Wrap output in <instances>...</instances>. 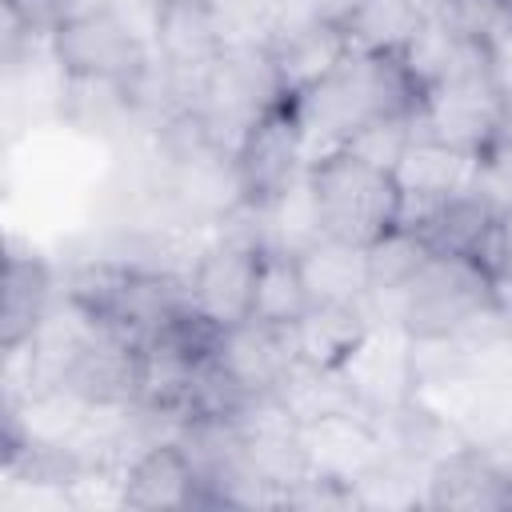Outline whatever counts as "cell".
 <instances>
[{"label":"cell","mask_w":512,"mask_h":512,"mask_svg":"<svg viewBox=\"0 0 512 512\" xmlns=\"http://www.w3.org/2000/svg\"><path fill=\"white\" fill-rule=\"evenodd\" d=\"M416 100H420V88L404 72L400 56L348 52L320 84L292 96L288 112L300 128L308 164H316L320 156L340 152L344 140L368 120L388 112H412Z\"/></svg>","instance_id":"obj_1"},{"label":"cell","mask_w":512,"mask_h":512,"mask_svg":"<svg viewBox=\"0 0 512 512\" xmlns=\"http://www.w3.org/2000/svg\"><path fill=\"white\" fill-rule=\"evenodd\" d=\"M496 304V276L468 256L432 252L404 292L376 308V324H400L412 340H444L464 332Z\"/></svg>","instance_id":"obj_2"},{"label":"cell","mask_w":512,"mask_h":512,"mask_svg":"<svg viewBox=\"0 0 512 512\" xmlns=\"http://www.w3.org/2000/svg\"><path fill=\"white\" fill-rule=\"evenodd\" d=\"M308 176L320 204L324 236L368 248L388 228H396L400 188L392 172L372 168L348 152H328L316 164H308Z\"/></svg>","instance_id":"obj_3"},{"label":"cell","mask_w":512,"mask_h":512,"mask_svg":"<svg viewBox=\"0 0 512 512\" xmlns=\"http://www.w3.org/2000/svg\"><path fill=\"white\" fill-rule=\"evenodd\" d=\"M276 104H284V88L268 48H224L208 68L200 116L216 148L236 156L248 128Z\"/></svg>","instance_id":"obj_4"},{"label":"cell","mask_w":512,"mask_h":512,"mask_svg":"<svg viewBox=\"0 0 512 512\" xmlns=\"http://www.w3.org/2000/svg\"><path fill=\"white\" fill-rule=\"evenodd\" d=\"M500 116L504 96L492 88L488 68H468L420 92L412 108V136L440 140L448 148L476 156L488 140H496Z\"/></svg>","instance_id":"obj_5"},{"label":"cell","mask_w":512,"mask_h":512,"mask_svg":"<svg viewBox=\"0 0 512 512\" xmlns=\"http://www.w3.org/2000/svg\"><path fill=\"white\" fill-rule=\"evenodd\" d=\"M156 196H160V216L164 220L192 224V228H204V232H216L240 204H248L240 164L224 148H204L188 160L160 164Z\"/></svg>","instance_id":"obj_6"},{"label":"cell","mask_w":512,"mask_h":512,"mask_svg":"<svg viewBox=\"0 0 512 512\" xmlns=\"http://www.w3.org/2000/svg\"><path fill=\"white\" fill-rule=\"evenodd\" d=\"M52 56L64 76L132 80L152 60V48L140 44L112 12H92L52 28Z\"/></svg>","instance_id":"obj_7"},{"label":"cell","mask_w":512,"mask_h":512,"mask_svg":"<svg viewBox=\"0 0 512 512\" xmlns=\"http://www.w3.org/2000/svg\"><path fill=\"white\" fill-rule=\"evenodd\" d=\"M256 248L212 236V244L188 268V300L216 328H232L252 316V284H256Z\"/></svg>","instance_id":"obj_8"},{"label":"cell","mask_w":512,"mask_h":512,"mask_svg":"<svg viewBox=\"0 0 512 512\" xmlns=\"http://www.w3.org/2000/svg\"><path fill=\"white\" fill-rule=\"evenodd\" d=\"M296 332L292 324H264V320H240L232 328H220L212 364L248 396L276 392L284 372L296 364Z\"/></svg>","instance_id":"obj_9"},{"label":"cell","mask_w":512,"mask_h":512,"mask_svg":"<svg viewBox=\"0 0 512 512\" xmlns=\"http://www.w3.org/2000/svg\"><path fill=\"white\" fill-rule=\"evenodd\" d=\"M236 164H240V176H244L248 204L276 200L308 168L304 140H300V128H296V120L288 112V100L268 108L248 128V136H244V144L236 152Z\"/></svg>","instance_id":"obj_10"},{"label":"cell","mask_w":512,"mask_h":512,"mask_svg":"<svg viewBox=\"0 0 512 512\" xmlns=\"http://www.w3.org/2000/svg\"><path fill=\"white\" fill-rule=\"evenodd\" d=\"M344 372L352 376V384H356V392H360L368 412L392 408V404H400V400L420 392L412 336L400 324H372L364 344L348 356Z\"/></svg>","instance_id":"obj_11"},{"label":"cell","mask_w":512,"mask_h":512,"mask_svg":"<svg viewBox=\"0 0 512 512\" xmlns=\"http://www.w3.org/2000/svg\"><path fill=\"white\" fill-rule=\"evenodd\" d=\"M372 420H376V428H380L388 452L412 460V464L424 468V472L436 468L440 460L464 452L468 444H476V436H472L460 420H452L444 408H436V404H432L428 396H420V392L408 396V400H400V404H392V408L372 412Z\"/></svg>","instance_id":"obj_12"},{"label":"cell","mask_w":512,"mask_h":512,"mask_svg":"<svg viewBox=\"0 0 512 512\" xmlns=\"http://www.w3.org/2000/svg\"><path fill=\"white\" fill-rule=\"evenodd\" d=\"M428 508L448 512H508L512 508V476L504 464L476 440L464 452L428 468Z\"/></svg>","instance_id":"obj_13"},{"label":"cell","mask_w":512,"mask_h":512,"mask_svg":"<svg viewBox=\"0 0 512 512\" xmlns=\"http://www.w3.org/2000/svg\"><path fill=\"white\" fill-rule=\"evenodd\" d=\"M60 296V276L48 256L8 244L4 256V304H0V352L32 340L52 300Z\"/></svg>","instance_id":"obj_14"},{"label":"cell","mask_w":512,"mask_h":512,"mask_svg":"<svg viewBox=\"0 0 512 512\" xmlns=\"http://www.w3.org/2000/svg\"><path fill=\"white\" fill-rule=\"evenodd\" d=\"M140 348L124 336H116L108 324L84 344V352L72 360L60 388L88 404H136L140 400Z\"/></svg>","instance_id":"obj_15"},{"label":"cell","mask_w":512,"mask_h":512,"mask_svg":"<svg viewBox=\"0 0 512 512\" xmlns=\"http://www.w3.org/2000/svg\"><path fill=\"white\" fill-rule=\"evenodd\" d=\"M300 432H304L312 472H324V476H336V480H348V484H356L364 472H372L388 456V444H384L368 408L328 416V420L308 424Z\"/></svg>","instance_id":"obj_16"},{"label":"cell","mask_w":512,"mask_h":512,"mask_svg":"<svg viewBox=\"0 0 512 512\" xmlns=\"http://www.w3.org/2000/svg\"><path fill=\"white\" fill-rule=\"evenodd\" d=\"M124 508H204L200 476L176 440H160L124 468Z\"/></svg>","instance_id":"obj_17"},{"label":"cell","mask_w":512,"mask_h":512,"mask_svg":"<svg viewBox=\"0 0 512 512\" xmlns=\"http://www.w3.org/2000/svg\"><path fill=\"white\" fill-rule=\"evenodd\" d=\"M60 120L72 124L84 136H100L112 144H124L140 136V116L132 108L128 80H100V76H64L60 72V92H56Z\"/></svg>","instance_id":"obj_18"},{"label":"cell","mask_w":512,"mask_h":512,"mask_svg":"<svg viewBox=\"0 0 512 512\" xmlns=\"http://www.w3.org/2000/svg\"><path fill=\"white\" fill-rule=\"evenodd\" d=\"M284 100L300 96L304 88L320 84L352 48H348V32L344 24H328V20H308V24H292L280 28L268 44Z\"/></svg>","instance_id":"obj_19"},{"label":"cell","mask_w":512,"mask_h":512,"mask_svg":"<svg viewBox=\"0 0 512 512\" xmlns=\"http://www.w3.org/2000/svg\"><path fill=\"white\" fill-rule=\"evenodd\" d=\"M296 260H300V276L312 304H368L372 296L368 248L324 236Z\"/></svg>","instance_id":"obj_20"},{"label":"cell","mask_w":512,"mask_h":512,"mask_svg":"<svg viewBox=\"0 0 512 512\" xmlns=\"http://www.w3.org/2000/svg\"><path fill=\"white\" fill-rule=\"evenodd\" d=\"M372 324H376V316L368 304H308V312L292 324L296 356L308 364L344 368L348 356L364 344Z\"/></svg>","instance_id":"obj_21"},{"label":"cell","mask_w":512,"mask_h":512,"mask_svg":"<svg viewBox=\"0 0 512 512\" xmlns=\"http://www.w3.org/2000/svg\"><path fill=\"white\" fill-rule=\"evenodd\" d=\"M276 396H280V404L292 412V420L300 428L364 408V400H360V392H356V384H352V376L344 368L308 364V360H296L284 372V380L276 384Z\"/></svg>","instance_id":"obj_22"},{"label":"cell","mask_w":512,"mask_h":512,"mask_svg":"<svg viewBox=\"0 0 512 512\" xmlns=\"http://www.w3.org/2000/svg\"><path fill=\"white\" fill-rule=\"evenodd\" d=\"M472 164H476L472 152L448 148V144H440V140L412 136L408 148H404V156L396 160L392 176H396L400 196L448 200V196H456V192H464V188L472 184Z\"/></svg>","instance_id":"obj_23"},{"label":"cell","mask_w":512,"mask_h":512,"mask_svg":"<svg viewBox=\"0 0 512 512\" xmlns=\"http://www.w3.org/2000/svg\"><path fill=\"white\" fill-rule=\"evenodd\" d=\"M152 56L164 60L168 68L184 72V76H208V68L220 56V36L212 28L208 4L164 0V16H160V32H156Z\"/></svg>","instance_id":"obj_24"},{"label":"cell","mask_w":512,"mask_h":512,"mask_svg":"<svg viewBox=\"0 0 512 512\" xmlns=\"http://www.w3.org/2000/svg\"><path fill=\"white\" fill-rule=\"evenodd\" d=\"M260 208V232H264V248L272 252H288V256H304L316 240H324V220H320V204L312 192V176L308 168L268 204ZM260 248V252H264Z\"/></svg>","instance_id":"obj_25"},{"label":"cell","mask_w":512,"mask_h":512,"mask_svg":"<svg viewBox=\"0 0 512 512\" xmlns=\"http://www.w3.org/2000/svg\"><path fill=\"white\" fill-rule=\"evenodd\" d=\"M428 12L412 0H360V8L344 20L348 48L352 52H376V56H400Z\"/></svg>","instance_id":"obj_26"},{"label":"cell","mask_w":512,"mask_h":512,"mask_svg":"<svg viewBox=\"0 0 512 512\" xmlns=\"http://www.w3.org/2000/svg\"><path fill=\"white\" fill-rule=\"evenodd\" d=\"M432 252H436V248H432L420 232L400 228V224L388 228L380 240L368 244V280H372L368 308H372V316H376L380 304H388L396 292H404V288L412 284V276L428 264Z\"/></svg>","instance_id":"obj_27"},{"label":"cell","mask_w":512,"mask_h":512,"mask_svg":"<svg viewBox=\"0 0 512 512\" xmlns=\"http://www.w3.org/2000/svg\"><path fill=\"white\" fill-rule=\"evenodd\" d=\"M308 288L300 276V260L288 252L264 248L256 260V284H252V320L264 324H296L308 312Z\"/></svg>","instance_id":"obj_28"},{"label":"cell","mask_w":512,"mask_h":512,"mask_svg":"<svg viewBox=\"0 0 512 512\" xmlns=\"http://www.w3.org/2000/svg\"><path fill=\"white\" fill-rule=\"evenodd\" d=\"M212 28L224 48H268L276 36V0H208Z\"/></svg>","instance_id":"obj_29"},{"label":"cell","mask_w":512,"mask_h":512,"mask_svg":"<svg viewBox=\"0 0 512 512\" xmlns=\"http://www.w3.org/2000/svg\"><path fill=\"white\" fill-rule=\"evenodd\" d=\"M408 140H412V112H388V116H376L364 128H356L344 140L340 152H348V156H356V160H364L372 168L392 172L396 160L404 156Z\"/></svg>","instance_id":"obj_30"},{"label":"cell","mask_w":512,"mask_h":512,"mask_svg":"<svg viewBox=\"0 0 512 512\" xmlns=\"http://www.w3.org/2000/svg\"><path fill=\"white\" fill-rule=\"evenodd\" d=\"M436 16L468 44H488L512 28V0H440Z\"/></svg>","instance_id":"obj_31"},{"label":"cell","mask_w":512,"mask_h":512,"mask_svg":"<svg viewBox=\"0 0 512 512\" xmlns=\"http://www.w3.org/2000/svg\"><path fill=\"white\" fill-rule=\"evenodd\" d=\"M472 196H480L492 212L508 216L512 212V140L496 132V140H488L480 152H476V164H472V184H468Z\"/></svg>","instance_id":"obj_32"},{"label":"cell","mask_w":512,"mask_h":512,"mask_svg":"<svg viewBox=\"0 0 512 512\" xmlns=\"http://www.w3.org/2000/svg\"><path fill=\"white\" fill-rule=\"evenodd\" d=\"M284 508L296 512H356V492L348 480L324 476V472H308L300 484H292L284 492Z\"/></svg>","instance_id":"obj_33"},{"label":"cell","mask_w":512,"mask_h":512,"mask_svg":"<svg viewBox=\"0 0 512 512\" xmlns=\"http://www.w3.org/2000/svg\"><path fill=\"white\" fill-rule=\"evenodd\" d=\"M484 68H488L492 88L508 100L512 96V28H504L496 40L484 44Z\"/></svg>","instance_id":"obj_34"},{"label":"cell","mask_w":512,"mask_h":512,"mask_svg":"<svg viewBox=\"0 0 512 512\" xmlns=\"http://www.w3.org/2000/svg\"><path fill=\"white\" fill-rule=\"evenodd\" d=\"M500 136H508V140H512V96L504 100V116H500Z\"/></svg>","instance_id":"obj_35"},{"label":"cell","mask_w":512,"mask_h":512,"mask_svg":"<svg viewBox=\"0 0 512 512\" xmlns=\"http://www.w3.org/2000/svg\"><path fill=\"white\" fill-rule=\"evenodd\" d=\"M412 4H420L424 12H436V4H440V0H412Z\"/></svg>","instance_id":"obj_36"},{"label":"cell","mask_w":512,"mask_h":512,"mask_svg":"<svg viewBox=\"0 0 512 512\" xmlns=\"http://www.w3.org/2000/svg\"><path fill=\"white\" fill-rule=\"evenodd\" d=\"M176 4H208V0H176Z\"/></svg>","instance_id":"obj_37"},{"label":"cell","mask_w":512,"mask_h":512,"mask_svg":"<svg viewBox=\"0 0 512 512\" xmlns=\"http://www.w3.org/2000/svg\"><path fill=\"white\" fill-rule=\"evenodd\" d=\"M276 4H280V0H276Z\"/></svg>","instance_id":"obj_38"}]
</instances>
